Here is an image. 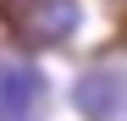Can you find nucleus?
<instances>
[{"instance_id":"obj_2","label":"nucleus","mask_w":127,"mask_h":121,"mask_svg":"<svg viewBox=\"0 0 127 121\" xmlns=\"http://www.w3.org/2000/svg\"><path fill=\"white\" fill-rule=\"evenodd\" d=\"M72 105H77L83 121H116V116L127 110V72H116V66H89V72L72 83Z\"/></svg>"},{"instance_id":"obj_1","label":"nucleus","mask_w":127,"mask_h":121,"mask_svg":"<svg viewBox=\"0 0 127 121\" xmlns=\"http://www.w3.org/2000/svg\"><path fill=\"white\" fill-rule=\"evenodd\" d=\"M50 77L33 60H0V121H44Z\"/></svg>"}]
</instances>
